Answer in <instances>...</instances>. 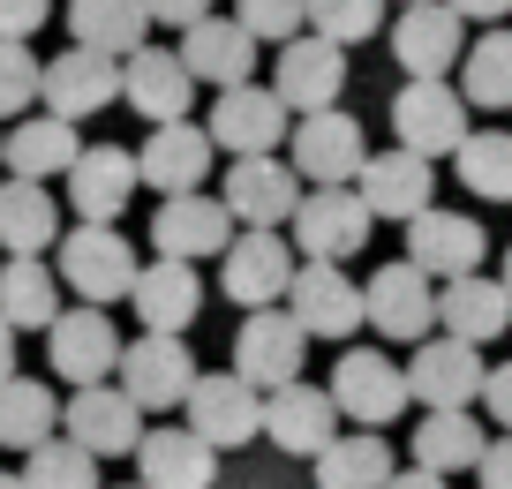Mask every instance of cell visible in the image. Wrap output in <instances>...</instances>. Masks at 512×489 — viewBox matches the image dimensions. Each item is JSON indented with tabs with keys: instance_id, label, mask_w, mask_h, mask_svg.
I'll use <instances>...</instances> for the list:
<instances>
[{
	"instance_id": "6da1fadb",
	"label": "cell",
	"mask_w": 512,
	"mask_h": 489,
	"mask_svg": "<svg viewBox=\"0 0 512 489\" xmlns=\"http://www.w3.org/2000/svg\"><path fill=\"white\" fill-rule=\"evenodd\" d=\"M136 241L121 234V226H68L61 234V264H53V279L76 286L83 309H113V301H128V286H136Z\"/></svg>"
},
{
	"instance_id": "7a4b0ae2",
	"label": "cell",
	"mask_w": 512,
	"mask_h": 489,
	"mask_svg": "<svg viewBox=\"0 0 512 489\" xmlns=\"http://www.w3.org/2000/svg\"><path fill=\"white\" fill-rule=\"evenodd\" d=\"M362 158H369V136H362V121H354L347 106L309 113V121L287 128V166H294L302 189H354Z\"/></svg>"
},
{
	"instance_id": "3957f363",
	"label": "cell",
	"mask_w": 512,
	"mask_h": 489,
	"mask_svg": "<svg viewBox=\"0 0 512 489\" xmlns=\"http://www.w3.org/2000/svg\"><path fill=\"white\" fill-rule=\"evenodd\" d=\"M113 377H121V399L136 414H174L181 399H189V384H196V354H189V339L136 332V339H121Z\"/></svg>"
},
{
	"instance_id": "277c9868",
	"label": "cell",
	"mask_w": 512,
	"mask_h": 489,
	"mask_svg": "<svg viewBox=\"0 0 512 489\" xmlns=\"http://www.w3.org/2000/svg\"><path fill=\"white\" fill-rule=\"evenodd\" d=\"M181 414H189L181 429H189V437H204L211 452H241V444L264 437V392H249L234 369H219V377H204V369H196Z\"/></svg>"
},
{
	"instance_id": "5b68a950",
	"label": "cell",
	"mask_w": 512,
	"mask_h": 489,
	"mask_svg": "<svg viewBox=\"0 0 512 489\" xmlns=\"http://www.w3.org/2000/svg\"><path fill=\"white\" fill-rule=\"evenodd\" d=\"M324 399H332V414H347V422L384 429V422H400V414H407V377H400V362H392V354L347 347V354L332 362Z\"/></svg>"
},
{
	"instance_id": "8992f818",
	"label": "cell",
	"mask_w": 512,
	"mask_h": 489,
	"mask_svg": "<svg viewBox=\"0 0 512 489\" xmlns=\"http://www.w3.org/2000/svg\"><path fill=\"white\" fill-rule=\"evenodd\" d=\"M482 256H490V234H482V219H467V211H422V219H407V256L400 264H415L430 286H452V279H475Z\"/></svg>"
},
{
	"instance_id": "52a82bcc",
	"label": "cell",
	"mask_w": 512,
	"mask_h": 489,
	"mask_svg": "<svg viewBox=\"0 0 512 489\" xmlns=\"http://www.w3.org/2000/svg\"><path fill=\"white\" fill-rule=\"evenodd\" d=\"M294 256L302 264H347V256H362L369 241V211L354 189H302V204H294Z\"/></svg>"
},
{
	"instance_id": "ba28073f",
	"label": "cell",
	"mask_w": 512,
	"mask_h": 489,
	"mask_svg": "<svg viewBox=\"0 0 512 489\" xmlns=\"http://www.w3.org/2000/svg\"><path fill=\"white\" fill-rule=\"evenodd\" d=\"M294 264L302 256L287 249V234H234L226 241V256H219V294L234 301V309H279L287 301V286H294Z\"/></svg>"
},
{
	"instance_id": "9c48e42d",
	"label": "cell",
	"mask_w": 512,
	"mask_h": 489,
	"mask_svg": "<svg viewBox=\"0 0 512 489\" xmlns=\"http://www.w3.org/2000/svg\"><path fill=\"white\" fill-rule=\"evenodd\" d=\"M46 362H53V377H68L76 392H91V384H106L113 377V362H121V324H113L106 309H61L46 324Z\"/></svg>"
},
{
	"instance_id": "30bf717a",
	"label": "cell",
	"mask_w": 512,
	"mask_h": 489,
	"mask_svg": "<svg viewBox=\"0 0 512 489\" xmlns=\"http://www.w3.org/2000/svg\"><path fill=\"white\" fill-rule=\"evenodd\" d=\"M302 324H294L287 309H256L241 316V332H234V377L249 384V392H279V384H302Z\"/></svg>"
},
{
	"instance_id": "8fae6325",
	"label": "cell",
	"mask_w": 512,
	"mask_h": 489,
	"mask_svg": "<svg viewBox=\"0 0 512 489\" xmlns=\"http://www.w3.org/2000/svg\"><path fill=\"white\" fill-rule=\"evenodd\" d=\"M219 204H226V219H234L241 234H279V226L294 219V204H302V181H294L287 158H234Z\"/></svg>"
},
{
	"instance_id": "7c38bea8",
	"label": "cell",
	"mask_w": 512,
	"mask_h": 489,
	"mask_svg": "<svg viewBox=\"0 0 512 489\" xmlns=\"http://www.w3.org/2000/svg\"><path fill=\"white\" fill-rule=\"evenodd\" d=\"M407 377V399H422V414H475L482 399V354L460 347V339H422L415 362L400 369Z\"/></svg>"
},
{
	"instance_id": "4fadbf2b",
	"label": "cell",
	"mask_w": 512,
	"mask_h": 489,
	"mask_svg": "<svg viewBox=\"0 0 512 489\" xmlns=\"http://www.w3.org/2000/svg\"><path fill=\"white\" fill-rule=\"evenodd\" d=\"M467 53V23L452 16L445 0H422L392 16V61L407 68V83H445Z\"/></svg>"
},
{
	"instance_id": "5bb4252c",
	"label": "cell",
	"mask_w": 512,
	"mask_h": 489,
	"mask_svg": "<svg viewBox=\"0 0 512 489\" xmlns=\"http://www.w3.org/2000/svg\"><path fill=\"white\" fill-rule=\"evenodd\" d=\"M354 196H362V211L369 219H422V211L437 204V166L430 158H415V151H369L362 158V174H354Z\"/></svg>"
},
{
	"instance_id": "9a60e30c",
	"label": "cell",
	"mask_w": 512,
	"mask_h": 489,
	"mask_svg": "<svg viewBox=\"0 0 512 489\" xmlns=\"http://www.w3.org/2000/svg\"><path fill=\"white\" fill-rule=\"evenodd\" d=\"M264 91H272L287 113H302V121H309V113H332L339 91H347V53L302 31V38H287V46H279V68H272V83H264Z\"/></svg>"
},
{
	"instance_id": "2e32d148",
	"label": "cell",
	"mask_w": 512,
	"mask_h": 489,
	"mask_svg": "<svg viewBox=\"0 0 512 489\" xmlns=\"http://www.w3.org/2000/svg\"><path fill=\"white\" fill-rule=\"evenodd\" d=\"M204 136H211V151H234V158H279V143H287V106H279L264 83H241V91L211 98Z\"/></svg>"
},
{
	"instance_id": "e0dca14e",
	"label": "cell",
	"mask_w": 512,
	"mask_h": 489,
	"mask_svg": "<svg viewBox=\"0 0 512 489\" xmlns=\"http://www.w3.org/2000/svg\"><path fill=\"white\" fill-rule=\"evenodd\" d=\"M362 324H377L384 339H415L422 347L437 324V286L415 264H377L362 279Z\"/></svg>"
},
{
	"instance_id": "ac0fdd59",
	"label": "cell",
	"mask_w": 512,
	"mask_h": 489,
	"mask_svg": "<svg viewBox=\"0 0 512 489\" xmlns=\"http://www.w3.org/2000/svg\"><path fill=\"white\" fill-rule=\"evenodd\" d=\"M279 309L302 324V339H347L362 324V286L347 279V264H294V286Z\"/></svg>"
},
{
	"instance_id": "d6986e66",
	"label": "cell",
	"mask_w": 512,
	"mask_h": 489,
	"mask_svg": "<svg viewBox=\"0 0 512 489\" xmlns=\"http://www.w3.org/2000/svg\"><path fill=\"white\" fill-rule=\"evenodd\" d=\"M392 136H400V151L415 158H445L467 143V106L452 83H400V98H392Z\"/></svg>"
},
{
	"instance_id": "ffe728a7",
	"label": "cell",
	"mask_w": 512,
	"mask_h": 489,
	"mask_svg": "<svg viewBox=\"0 0 512 489\" xmlns=\"http://www.w3.org/2000/svg\"><path fill=\"white\" fill-rule=\"evenodd\" d=\"M68 204H76L83 226H113L128 211V196H136V151H121V143H83L76 166L61 174Z\"/></svg>"
},
{
	"instance_id": "44dd1931",
	"label": "cell",
	"mask_w": 512,
	"mask_h": 489,
	"mask_svg": "<svg viewBox=\"0 0 512 489\" xmlns=\"http://www.w3.org/2000/svg\"><path fill=\"white\" fill-rule=\"evenodd\" d=\"M211 136L196 121H166V128H151L144 136V151H136V181L144 189H159V196H196L204 189V174H211Z\"/></svg>"
},
{
	"instance_id": "7402d4cb",
	"label": "cell",
	"mask_w": 512,
	"mask_h": 489,
	"mask_svg": "<svg viewBox=\"0 0 512 489\" xmlns=\"http://www.w3.org/2000/svg\"><path fill=\"white\" fill-rule=\"evenodd\" d=\"M61 437L76 444V452H91V459H121L144 437V414L121 399V384H91V392H76L61 407Z\"/></svg>"
},
{
	"instance_id": "603a6c76",
	"label": "cell",
	"mask_w": 512,
	"mask_h": 489,
	"mask_svg": "<svg viewBox=\"0 0 512 489\" xmlns=\"http://www.w3.org/2000/svg\"><path fill=\"white\" fill-rule=\"evenodd\" d=\"M38 98H46V113L53 121H68L76 128L83 113H98V106H113L121 98V61H98V53H53L46 68H38Z\"/></svg>"
},
{
	"instance_id": "cb8c5ba5",
	"label": "cell",
	"mask_w": 512,
	"mask_h": 489,
	"mask_svg": "<svg viewBox=\"0 0 512 489\" xmlns=\"http://www.w3.org/2000/svg\"><path fill=\"white\" fill-rule=\"evenodd\" d=\"M128 309H136V324H144V332L181 339V332L196 324V309H204V279H196V264L151 256V264L136 271V286H128Z\"/></svg>"
},
{
	"instance_id": "d4e9b609",
	"label": "cell",
	"mask_w": 512,
	"mask_h": 489,
	"mask_svg": "<svg viewBox=\"0 0 512 489\" xmlns=\"http://www.w3.org/2000/svg\"><path fill=\"white\" fill-rule=\"evenodd\" d=\"M181 68H189V83H211V91H241V83L256 76V38L241 31L234 16H204L181 31Z\"/></svg>"
},
{
	"instance_id": "484cf974",
	"label": "cell",
	"mask_w": 512,
	"mask_h": 489,
	"mask_svg": "<svg viewBox=\"0 0 512 489\" xmlns=\"http://www.w3.org/2000/svg\"><path fill=\"white\" fill-rule=\"evenodd\" d=\"M121 98L144 113L151 128H166V121H189L196 83H189V68H181L174 46H136V53L121 61Z\"/></svg>"
},
{
	"instance_id": "4316f807",
	"label": "cell",
	"mask_w": 512,
	"mask_h": 489,
	"mask_svg": "<svg viewBox=\"0 0 512 489\" xmlns=\"http://www.w3.org/2000/svg\"><path fill=\"white\" fill-rule=\"evenodd\" d=\"M332 437H339V414L324 399V384H279V392H264V444H279L294 459H317Z\"/></svg>"
},
{
	"instance_id": "83f0119b",
	"label": "cell",
	"mask_w": 512,
	"mask_h": 489,
	"mask_svg": "<svg viewBox=\"0 0 512 489\" xmlns=\"http://www.w3.org/2000/svg\"><path fill=\"white\" fill-rule=\"evenodd\" d=\"M76 151H83V136L68 121H53V113H23L8 136H0V174L8 181H61L68 166H76Z\"/></svg>"
},
{
	"instance_id": "f1b7e54d",
	"label": "cell",
	"mask_w": 512,
	"mask_h": 489,
	"mask_svg": "<svg viewBox=\"0 0 512 489\" xmlns=\"http://www.w3.org/2000/svg\"><path fill=\"white\" fill-rule=\"evenodd\" d=\"M151 241H159V256H174V264H196V256H226V241H234V219H226L219 196H166L159 219H151Z\"/></svg>"
},
{
	"instance_id": "f546056e",
	"label": "cell",
	"mask_w": 512,
	"mask_h": 489,
	"mask_svg": "<svg viewBox=\"0 0 512 489\" xmlns=\"http://www.w3.org/2000/svg\"><path fill=\"white\" fill-rule=\"evenodd\" d=\"M136 474H144V489H211L219 452L204 437H189L181 422H159L136 437Z\"/></svg>"
},
{
	"instance_id": "4dcf8cb0",
	"label": "cell",
	"mask_w": 512,
	"mask_h": 489,
	"mask_svg": "<svg viewBox=\"0 0 512 489\" xmlns=\"http://www.w3.org/2000/svg\"><path fill=\"white\" fill-rule=\"evenodd\" d=\"M505 324H512V301H505V286L497 279H452V286H437V332L445 339H460V347H490V339H505Z\"/></svg>"
},
{
	"instance_id": "1f68e13d",
	"label": "cell",
	"mask_w": 512,
	"mask_h": 489,
	"mask_svg": "<svg viewBox=\"0 0 512 489\" xmlns=\"http://www.w3.org/2000/svg\"><path fill=\"white\" fill-rule=\"evenodd\" d=\"M68 31H76V53H98V61H128L136 46H151V23L136 0H68Z\"/></svg>"
},
{
	"instance_id": "d6a6232c",
	"label": "cell",
	"mask_w": 512,
	"mask_h": 489,
	"mask_svg": "<svg viewBox=\"0 0 512 489\" xmlns=\"http://www.w3.org/2000/svg\"><path fill=\"white\" fill-rule=\"evenodd\" d=\"M61 316V279L46 256H8L0 264V324L8 332H46Z\"/></svg>"
},
{
	"instance_id": "836d02e7",
	"label": "cell",
	"mask_w": 512,
	"mask_h": 489,
	"mask_svg": "<svg viewBox=\"0 0 512 489\" xmlns=\"http://www.w3.org/2000/svg\"><path fill=\"white\" fill-rule=\"evenodd\" d=\"M61 241V204L38 181H0V249L8 256H46Z\"/></svg>"
},
{
	"instance_id": "e575fe53",
	"label": "cell",
	"mask_w": 512,
	"mask_h": 489,
	"mask_svg": "<svg viewBox=\"0 0 512 489\" xmlns=\"http://www.w3.org/2000/svg\"><path fill=\"white\" fill-rule=\"evenodd\" d=\"M482 444H490V437H482L475 414H422L415 437H407V452H415V467H422V474H437V482H445V474L475 467Z\"/></svg>"
},
{
	"instance_id": "d590c367",
	"label": "cell",
	"mask_w": 512,
	"mask_h": 489,
	"mask_svg": "<svg viewBox=\"0 0 512 489\" xmlns=\"http://www.w3.org/2000/svg\"><path fill=\"white\" fill-rule=\"evenodd\" d=\"M61 429V399L46 377H8L0 384V444L8 452H38V444Z\"/></svg>"
},
{
	"instance_id": "8d00e7d4",
	"label": "cell",
	"mask_w": 512,
	"mask_h": 489,
	"mask_svg": "<svg viewBox=\"0 0 512 489\" xmlns=\"http://www.w3.org/2000/svg\"><path fill=\"white\" fill-rule=\"evenodd\" d=\"M309 467H317V489H384L392 474H400V467H392V444H384L377 429H362V437H332Z\"/></svg>"
},
{
	"instance_id": "74e56055",
	"label": "cell",
	"mask_w": 512,
	"mask_h": 489,
	"mask_svg": "<svg viewBox=\"0 0 512 489\" xmlns=\"http://www.w3.org/2000/svg\"><path fill=\"white\" fill-rule=\"evenodd\" d=\"M460 106L512 113V31H482L460 53Z\"/></svg>"
},
{
	"instance_id": "f35d334b",
	"label": "cell",
	"mask_w": 512,
	"mask_h": 489,
	"mask_svg": "<svg viewBox=\"0 0 512 489\" xmlns=\"http://www.w3.org/2000/svg\"><path fill=\"white\" fill-rule=\"evenodd\" d=\"M460 189L482 204H512V128H467V143L452 151Z\"/></svg>"
},
{
	"instance_id": "ab89813d",
	"label": "cell",
	"mask_w": 512,
	"mask_h": 489,
	"mask_svg": "<svg viewBox=\"0 0 512 489\" xmlns=\"http://www.w3.org/2000/svg\"><path fill=\"white\" fill-rule=\"evenodd\" d=\"M377 23H384V0H302V31L339 46V53L377 38Z\"/></svg>"
},
{
	"instance_id": "60d3db41",
	"label": "cell",
	"mask_w": 512,
	"mask_h": 489,
	"mask_svg": "<svg viewBox=\"0 0 512 489\" xmlns=\"http://www.w3.org/2000/svg\"><path fill=\"white\" fill-rule=\"evenodd\" d=\"M23 489H98V459L68 437H46L38 452H23Z\"/></svg>"
},
{
	"instance_id": "b9f144b4",
	"label": "cell",
	"mask_w": 512,
	"mask_h": 489,
	"mask_svg": "<svg viewBox=\"0 0 512 489\" xmlns=\"http://www.w3.org/2000/svg\"><path fill=\"white\" fill-rule=\"evenodd\" d=\"M234 23L264 46H287V38H302V0H234Z\"/></svg>"
},
{
	"instance_id": "7bdbcfd3",
	"label": "cell",
	"mask_w": 512,
	"mask_h": 489,
	"mask_svg": "<svg viewBox=\"0 0 512 489\" xmlns=\"http://www.w3.org/2000/svg\"><path fill=\"white\" fill-rule=\"evenodd\" d=\"M38 68L46 61H38L31 46H0V121L38 106Z\"/></svg>"
},
{
	"instance_id": "ee69618b",
	"label": "cell",
	"mask_w": 512,
	"mask_h": 489,
	"mask_svg": "<svg viewBox=\"0 0 512 489\" xmlns=\"http://www.w3.org/2000/svg\"><path fill=\"white\" fill-rule=\"evenodd\" d=\"M53 0H0V46H31L38 31H46Z\"/></svg>"
},
{
	"instance_id": "f6af8a7d",
	"label": "cell",
	"mask_w": 512,
	"mask_h": 489,
	"mask_svg": "<svg viewBox=\"0 0 512 489\" xmlns=\"http://www.w3.org/2000/svg\"><path fill=\"white\" fill-rule=\"evenodd\" d=\"M136 8H144V23H166V31H189L211 16V0H136Z\"/></svg>"
},
{
	"instance_id": "bcb514c9",
	"label": "cell",
	"mask_w": 512,
	"mask_h": 489,
	"mask_svg": "<svg viewBox=\"0 0 512 489\" xmlns=\"http://www.w3.org/2000/svg\"><path fill=\"white\" fill-rule=\"evenodd\" d=\"M482 407H490V422L512 437V362H497V369H482Z\"/></svg>"
},
{
	"instance_id": "7dc6e473",
	"label": "cell",
	"mask_w": 512,
	"mask_h": 489,
	"mask_svg": "<svg viewBox=\"0 0 512 489\" xmlns=\"http://www.w3.org/2000/svg\"><path fill=\"white\" fill-rule=\"evenodd\" d=\"M475 482H482V489H512V437H490V444H482Z\"/></svg>"
},
{
	"instance_id": "c3c4849f",
	"label": "cell",
	"mask_w": 512,
	"mask_h": 489,
	"mask_svg": "<svg viewBox=\"0 0 512 489\" xmlns=\"http://www.w3.org/2000/svg\"><path fill=\"white\" fill-rule=\"evenodd\" d=\"M460 23H490V31H505V16H512V0H445Z\"/></svg>"
},
{
	"instance_id": "681fc988",
	"label": "cell",
	"mask_w": 512,
	"mask_h": 489,
	"mask_svg": "<svg viewBox=\"0 0 512 489\" xmlns=\"http://www.w3.org/2000/svg\"><path fill=\"white\" fill-rule=\"evenodd\" d=\"M384 489H452V482H437V474H422V467H400Z\"/></svg>"
},
{
	"instance_id": "f907efd6",
	"label": "cell",
	"mask_w": 512,
	"mask_h": 489,
	"mask_svg": "<svg viewBox=\"0 0 512 489\" xmlns=\"http://www.w3.org/2000/svg\"><path fill=\"white\" fill-rule=\"evenodd\" d=\"M16 377V332H8V324H0V384Z\"/></svg>"
},
{
	"instance_id": "816d5d0a",
	"label": "cell",
	"mask_w": 512,
	"mask_h": 489,
	"mask_svg": "<svg viewBox=\"0 0 512 489\" xmlns=\"http://www.w3.org/2000/svg\"><path fill=\"white\" fill-rule=\"evenodd\" d=\"M497 286H505V301H512V249H505V279H497Z\"/></svg>"
},
{
	"instance_id": "f5cc1de1",
	"label": "cell",
	"mask_w": 512,
	"mask_h": 489,
	"mask_svg": "<svg viewBox=\"0 0 512 489\" xmlns=\"http://www.w3.org/2000/svg\"><path fill=\"white\" fill-rule=\"evenodd\" d=\"M0 489H23V474H0Z\"/></svg>"
},
{
	"instance_id": "db71d44e",
	"label": "cell",
	"mask_w": 512,
	"mask_h": 489,
	"mask_svg": "<svg viewBox=\"0 0 512 489\" xmlns=\"http://www.w3.org/2000/svg\"><path fill=\"white\" fill-rule=\"evenodd\" d=\"M384 8H392V0H384ZM400 8H422V0H400Z\"/></svg>"
},
{
	"instance_id": "11a10c76",
	"label": "cell",
	"mask_w": 512,
	"mask_h": 489,
	"mask_svg": "<svg viewBox=\"0 0 512 489\" xmlns=\"http://www.w3.org/2000/svg\"><path fill=\"white\" fill-rule=\"evenodd\" d=\"M128 489H144V482H128Z\"/></svg>"
}]
</instances>
